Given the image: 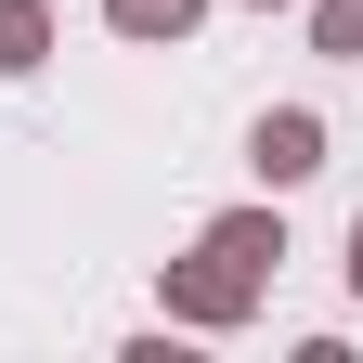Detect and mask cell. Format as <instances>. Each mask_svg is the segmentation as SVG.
I'll return each mask as SVG.
<instances>
[{
  "mask_svg": "<svg viewBox=\"0 0 363 363\" xmlns=\"http://www.w3.org/2000/svg\"><path fill=\"white\" fill-rule=\"evenodd\" d=\"M169 311H182V325H247V311H259V286H247V272L234 259H169Z\"/></svg>",
  "mask_w": 363,
  "mask_h": 363,
  "instance_id": "obj_1",
  "label": "cell"
},
{
  "mask_svg": "<svg viewBox=\"0 0 363 363\" xmlns=\"http://www.w3.org/2000/svg\"><path fill=\"white\" fill-rule=\"evenodd\" d=\"M247 169L272 182V195H286V182H311V169H325V117H311V104H272V117L247 130Z\"/></svg>",
  "mask_w": 363,
  "mask_h": 363,
  "instance_id": "obj_2",
  "label": "cell"
},
{
  "mask_svg": "<svg viewBox=\"0 0 363 363\" xmlns=\"http://www.w3.org/2000/svg\"><path fill=\"white\" fill-rule=\"evenodd\" d=\"M195 247H208V259H234L247 286H272V259H286V220H272V208H220Z\"/></svg>",
  "mask_w": 363,
  "mask_h": 363,
  "instance_id": "obj_3",
  "label": "cell"
},
{
  "mask_svg": "<svg viewBox=\"0 0 363 363\" xmlns=\"http://www.w3.org/2000/svg\"><path fill=\"white\" fill-rule=\"evenodd\" d=\"M52 65V0H0V78Z\"/></svg>",
  "mask_w": 363,
  "mask_h": 363,
  "instance_id": "obj_4",
  "label": "cell"
},
{
  "mask_svg": "<svg viewBox=\"0 0 363 363\" xmlns=\"http://www.w3.org/2000/svg\"><path fill=\"white\" fill-rule=\"evenodd\" d=\"M104 26H117V39H195L208 0H104Z\"/></svg>",
  "mask_w": 363,
  "mask_h": 363,
  "instance_id": "obj_5",
  "label": "cell"
},
{
  "mask_svg": "<svg viewBox=\"0 0 363 363\" xmlns=\"http://www.w3.org/2000/svg\"><path fill=\"white\" fill-rule=\"evenodd\" d=\"M311 52H337V65H363V0H311Z\"/></svg>",
  "mask_w": 363,
  "mask_h": 363,
  "instance_id": "obj_6",
  "label": "cell"
},
{
  "mask_svg": "<svg viewBox=\"0 0 363 363\" xmlns=\"http://www.w3.org/2000/svg\"><path fill=\"white\" fill-rule=\"evenodd\" d=\"M350 286H363V220H350Z\"/></svg>",
  "mask_w": 363,
  "mask_h": 363,
  "instance_id": "obj_7",
  "label": "cell"
}]
</instances>
